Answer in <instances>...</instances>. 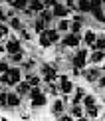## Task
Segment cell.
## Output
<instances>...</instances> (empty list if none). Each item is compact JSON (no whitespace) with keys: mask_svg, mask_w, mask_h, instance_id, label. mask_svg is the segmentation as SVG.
<instances>
[{"mask_svg":"<svg viewBox=\"0 0 105 121\" xmlns=\"http://www.w3.org/2000/svg\"><path fill=\"white\" fill-rule=\"evenodd\" d=\"M87 56H89V50H85V48L76 50V54L71 56V65L77 69H83L87 65Z\"/></svg>","mask_w":105,"mask_h":121,"instance_id":"1","label":"cell"},{"mask_svg":"<svg viewBox=\"0 0 105 121\" xmlns=\"http://www.w3.org/2000/svg\"><path fill=\"white\" fill-rule=\"evenodd\" d=\"M42 75L46 83H56L58 82V65L56 64H44L42 65Z\"/></svg>","mask_w":105,"mask_h":121,"instance_id":"2","label":"cell"},{"mask_svg":"<svg viewBox=\"0 0 105 121\" xmlns=\"http://www.w3.org/2000/svg\"><path fill=\"white\" fill-rule=\"evenodd\" d=\"M56 83H58L59 93H63V95H71L73 89H76V83H73L67 75H58V82Z\"/></svg>","mask_w":105,"mask_h":121,"instance_id":"3","label":"cell"},{"mask_svg":"<svg viewBox=\"0 0 105 121\" xmlns=\"http://www.w3.org/2000/svg\"><path fill=\"white\" fill-rule=\"evenodd\" d=\"M79 44H81V36L79 34H73V32H66L62 38V46L63 48H73L76 50Z\"/></svg>","mask_w":105,"mask_h":121,"instance_id":"4","label":"cell"},{"mask_svg":"<svg viewBox=\"0 0 105 121\" xmlns=\"http://www.w3.org/2000/svg\"><path fill=\"white\" fill-rule=\"evenodd\" d=\"M81 73H83V78H85V82L89 83H95V79L101 75V69H99V65H85V68L81 69Z\"/></svg>","mask_w":105,"mask_h":121,"instance_id":"5","label":"cell"},{"mask_svg":"<svg viewBox=\"0 0 105 121\" xmlns=\"http://www.w3.org/2000/svg\"><path fill=\"white\" fill-rule=\"evenodd\" d=\"M105 62V50H91L89 52V56H87V65L91 64V65H99V64H103Z\"/></svg>","mask_w":105,"mask_h":121,"instance_id":"6","label":"cell"},{"mask_svg":"<svg viewBox=\"0 0 105 121\" xmlns=\"http://www.w3.org/2000/svg\"><path fill=\"white\" fill-rule=\"evenodd\" d=\"M22 50V42L16 38V36H10L8 38V42H6V54L10 56V54H16Z\"/></svg>","mask_w":105,"mask_h":121,"instance_id":"7","label":"cell"},{"mask_svg":"<svg viewBox=\"0 0 105 121\" xmlns=\"http://www.w3.org/2000/svg\"><path fill=\"white\" fill-rule=\"evenodd\" d=\"M8 78H10V85H16L20 79H22V68H18V65H10L8 68Z\"/></svg>","mask_w":105,"mask_h":121,"instance_id":"8","label":"cell"},{"mask_svg":"<svg viewBox=\"0 0 105 121\" xmlns=\"http://www.w3.org/2000/svg\"><path fill=\"white\" fill-rule=\"evenodd\" d=\"M69 10L66 4H62V2H58L56 6H52V14H54V18H67L69 16Z\"/></svg>","mask_w":105,"mask_h":121,"instance_id":"9","label":"cell"},{"mask_svg":"<svg viewBox=\"0 0 105 121\" xmlns=\"http://www.w3.org/2000/svg\"><path fill=\"white\" fill-rule=\"evenodd\" d=\"M30 87H32V85H30L28 82H26V79H20V82L16 83V85H14V89H16V93L20 95V97H28V93H30Z\"/></svg>","mask_w":105,"mask_h":121,"instance_id":"10","label":"cell"},{"mask_svg":"<svg viewBox=\"0 0 105 121\" xmlns=\"http://www.w3.org/2000/svg\"><path fill=\"white\" fill-rule=\"evenodd\" d=\"M20 103H22V97H20L16 91H8V95H6V107H18Z\"/></svg>","mask_w":105,"mask_h":121,"instance_id":"11","label":"cell"},{"mask_svg":"<svg viewBox=\"0 0 105 121\" xmlns=\"http://www.w3.org/2000/svg\"><path fill=\"white\" fill-rule=\"evenodd\" d=\"M32 101V107L34 109H40V107H46L48 105V95H46V91H42L38 95V97H34V99H30Z\"/></svg>","mask_w":105,"mask_h":121,"instance_id":"12","label":"cell"},{"mask_svg":"<svg viewBox=\"0 0 105 121\" xmlns=\"http://www.w3.org/2000/svg\"><path fill=\"white\" fill-rule=\"evenodd\" d=\"M76 10L79 14H89V10H91V0H77Z\"/></svg>","mask_w":105,"mask_h":121,"instance_id":"13","label":"cell"},{"mask_svg":"<svg viewBox=\"0 0 105 121\" xmlns=\"http://www.w3.org/2000/svg\"><path fill=\"white\" fill-rule=\"evenodd\" d=\"M95 40H97V32L95 30H85V32H83V42H85L89 48L95 44Z\"/></svg>","mask_w":105,"mask_h":121,"instance_id":"14","label":"cell"},{"mask_svg":"<svg viewBox=\"0 0 105 121\" xmlns=\"http://www.w3.org/2000/svg\"><path fill=\"white\" fill-rule=\"evenodd\" d=\"M52 113H54V117H58L59 113H63V99H62V97H56V99H54V103H52Z\"/></svg>","mask_w":105,"mask_h":121,"instance_id":"15","label":"cell"},{"mask_svg":"<svg viewBox=\"0 0 105 121\" xmlns=\"http://www.w3.org/2000/svg\"><path fill=\"white\" fill-rule=\"evenodd\" d=\"M69 22L71 20H67V18H58V24H56V30L58 32H69Z\"/></svg>","mask_w":105,"mask_h":121,"instance_id":"16","label":"cell"},{"mask_svg":"<svg viewBox=\"0 0 105 121\" xmlns=\"http://www.w3.org/2000/svg\"><path fill=\"white\" fill-rule=\"evenodd\" d=\"M8 28L10 30H22L24 28V22L20 18H16V16H10L8 18Z\"/></svg>","mask_w":105,"mask_h":121,"instance_id":"17","label":"cell"},{"mask_svg":"<svg viewBox=\"0 0 105 121\" xmlns=\"http://www.w3.org/2000/svg\"><path fill=\"white\" fill-rule=\"evenodd\" d=\"M81 30H83V22H81V20L73 18L71 22H69V32H73V34H81Z\"/></svg>","mask_w":105,"mask_h":121,"instance_id":"18","label":"cell"},{"mask_svg":"<svg viewBox=\"0 0 105 121\" xmlns=\"http://www.w3.org/2000/svg\"><path fill=\"white\" fill-rule=\"evenodd\" d=\"M69 115H71L73 119H83V117H85V111H83V107L77 103V105H71V113H69Z\"/></svg>","mask_w":105,"mask_h":121,"instance_id":"19","label":"cell"},{"mask_svg":"<svg viewBox=\"0 0 105 121\" xmlns=\"http://www.w3.org/2000/svg\"><path fill=\"white\" fill-rule=\"evenodd\" d=\"M44 32H46V36L50 38V42H52V44H58L59 42V32H58L56 28H46Z\"/></svg>","mask_w":105,"mask_h":121,"instance_id":"20","label":"cell"},{"mask_svg":"<svg viewBox=\"0 0 105 121\" xmlns=\"http://www.w3.org/2000/svg\"><path fill=\"white\" fill-rule=\"evenodd\" d=\"M83 95H85V89H83V87H76V95H73V97H69L71 105H77V103H81Z\"/></svg>","mask_w":105,"mask_h":121,"instance_id":"21","label":"cell"},{"mask_svg":"<svg viewBox=\"0 0 105 121\" xmlns=\"http://www.w3.org/2000/svg\"><path fill=\"white\" fill-rule=\"evenodd\" d=\"M81 103H83V107L97 105V97H95V95H91V93H85V95H83V99H81Z\"/></svg>","mask_w":105,"mask_h":121,"instance_id":"22","label":"cell"},{"mask_svg":"<svg viewBox=\"0 0 105 121\" xmlns=\"http://www.w3.org/2000/svg\"><path fill=\"white\" fill-rule=\"evenodd\" d=\"M38 44H40V48H44V50L52 46V42H50V38L46 36V32H40L38 34Z\"/></svg>","mask_w":105,"mask_h":121,"instance_id":"23","label":"cell"},{"mask_svg":"<svg viewBox=\"0 0 105 121\" xmlns=\"http://www.w3.org/2000/svg\"><path fill=\"white\" fill-rule=\"evenodd\" d=\"M85 117H87V119H97V117H99V107H97V105L85 107Z\"/></svg>","mask_w":105,"mask_h":121,"instance_id":"24","label":"cell"},{"mask_svg":"<svg viewBox=\"0 0 105 121\" xmlns=\"http://www.w3.org/2000/svg\"><path fill=\"white\" fill-rule=\"evenodd\" d=\"M48 28V24L46 22H44V20L42 18H34V30H36V34H40V32H44V30H46Z\"/></svg>","mask_w":105,"mask_h":121,"instance_id":"25","label":"cell"},{"mask_svg":"<svg viewBox=\"0 0 105 121\" xmlns=\"http://www.w3.org/2000/svg\"><path fill=\"white\" fill-rule=\"evenodd\" d=\"M91 50H105V34H97V40L91 46Z\"/></svg>","mask_w":105,"mask_h":121,"instance_id":"26","label":"cell"},{"mask_svg":"<svg viewBox=\"0 0 105 121\" xmlns=\"http://www.w3.org/2000/svg\"><path fill=\"white\" fill-rule=\"evenodd\" d=\"M38 18H42V20H44V22H46V24H50V22H52V20H54V14H52V10L44 8L42 12L38 14Z\"/></svg>","mask_w":105,"mask_h":121,"instance_id":"27","label":"cell"},{"mask_svg":"<svg viewBox=\"0 0 105 121\" xmlns=\"http://www.w3.org/2000/svg\"><path fill=\"white\" fill-rule=\"evenodd\" d=\"M8 60H10L12 64H22V62H24V50H20V52H16V54H10Z\"/></svg>","mask_w":105,"mask_h":121,"instance_id":"28","label":"cell"},{"mask_svg":"<svg viewBox=\"0 0 105 121\" xmlns=\"http://www.w3.org/2000/svg\"><path fill=\"white\" fill-rule=\"evenodd\" d=\"M12 10H26L28 8V0H12Z\"/></svg>","mask_w":105,"mask_h":121,"instance_id":"29","label":"cell"},{"mask_svg":"<svg viewBox=\"0 0 105 121\" xmlns=\"http://www.w3.org/2000/svg\"><path fill=\"white\" fill-rule=\"evenodd\" d=\"M26 82L30 85H40V83H42V79H40V75H36V73H28L26 75Z\"/></svg>","mask_w":105,"mask_h":121,"instance_id":"30","label":"cell"},{"mask_svg":"<svg viewBox=\"0 0 105 121\" xmlns=\"http://www.w3.org/2000/svg\"><path fill=\"white\" fill-rule=\"evenodd\" d=\"M40 93H42V87H40V85H32V87H30V93H28V99L38 97Z\"/></svg>","mask_w":105,"mask_h":121,"instance_id":"31","label":"cell"},{"mask_svg":"<svg viewBox=\"0 0 105 121\" xmlns=\"http://www.w3.org/2000/svg\"><path fill=\"white\" fill-rule=\"evenodd\" d=\"M0 85H2V87H12V85H10V78H8V72L0 73Z\"/></svg>","mask_w":105,"mask_h":121,"instance_id":"32","label":"cell"},{"mask_svg":"<svg viewBox=\"0 0 105 121\" xmlns=\"http://www.w3.org/2000/svg\"><path fill=\"white\" fill-rule=\"evenodd\" d=\"M8 32H10V28H8V24H6V22H0V40H2L4 36H6Z\"/></svg>","mask_w":105,"mask_h":121,"instance_id":"33","label":"cell"},{"mask_svg":"<svg viewBox=\"0 0 105 121\" xmlns=\"http://www.w3.org/2000/svg\"><path fill=\"white\" fill-rule=\"evenodd\" d=\"M95 85H97V89H105V75L103 73L95 79Z\"/></svg>","mask_w":105,"mask_h":121,"instance_id":"34","label":"cell"},{"mask_svg":"<svg viewBox=\"0 0 105 121\" xmlns=\"http://www.w3.org/2000/svg\"><path fill=\"white\" fill-rule=\"evenodd\" d=\"M18 32H20V38H22V40H28V42H30V40H32V34H30V32H28L26 28L18 30Z\"/></svg>","mask_w":105,"mask_h":121,"instance_id":"35","label":"cell"},{"mask_svg":"<svg viewBox=\"0 0 105 121\" xmlns=\"http://www.w3.org/2000/svg\"><path fill=\"white\" fill-rule=\"evenodd\" d=\"M8 68H10V65H8V62H6V60H0V73L8 72Z\"/></svg>","mask_w":105,"mask_h":121,"instance_id":"36","label":"cell"},{"mask_svg":"<svg viewBox=\"0 0 105 121\" xmlns=\"http://www.w3.org/2000/svg\"><path fill=\"white\" fill-rule=\"evenodd\" d=\"M58 4V0H44V6L46 8H52V6H56Z\"/></svg>","mask_w":105,"mask_h":121,"instance_id":"37","label":"cell"},{"mask_svg":"<svg viewBox=\"0 0 105 121\" xmlns=\"http://www.w3.org/2000/svg\"><path fill=\"white\" fill-rule=\"evenodd\" d=\"M63 2H66V6L69 10H76V0H63Z\"/></svg>","mask_w":105,"mask_h":121,"instance_id":"38","label":"cell"},{"mask_svg":"<svg viewBox=\"0 0 105 121\" xmlns=\"http://www.w3.org/2000/svg\"><path fill=\"white\" fill-rule=\"evenodd\" d=\"M56 119H59V121H69V119H73V117H71V115H62V113H59Z\"/></svg>","mask_w":105,"mask_h":121,"instance_id":"39","label":"cell"},{"mask_svg":"<svg viewBox=\"0 0 105 121\" xmlns=\"http://www.w3.org/2000/svg\"><path fill=\"white\" fill-rule=\"evenodd\" d=\"M8 20V16H6V12H4L2 8H0V22H6Z\"/></svg>","mask_w":105,"mask_h":121,"instance_id":"40","label":"cell"},{"mask_svg":"<svg viewBox=\"0 0 105 121\" xmlns=\"http://www.w3.org/2000/svg\"><path fill=\"white\" fill-rule=\"evenodd\" d=\"M103 24H105V6H103Z\"/></svg>","mask_w":105,"mask_h":121,"instance_id":"41","label":"cell"},{"mask_svg":"<svg viewBox=\"0 0 105 121\" xmlns=\"http://www.w3.org/2000/svg\"><path fill=\"white\" fill-rule=\"evenodd\" d=\"M4 2H6V4H12V0H4Z\"/></svg>","mask_w":105,"mask_h":121,"instance_id":"42","label":"cell"},{"mask_svg":"<svg viewBox=\"0 0 105 121\" xmlns=\"http://www.w3.org/2000/svg\"><path fill=\"white\" fill-rule=\"evenodd\" d=\"M101 117H103V119H105V113H103V115H101Z\"/></svg>","mask_w":105,"mask_h":121,"instance_id":"43","label":"cell"},{"mask_svg":"<svg viewBox=\"0 0 105 121\" xmlns=\"http://www.w3.org/2000/svg\"><path fill=\"white\" fill-rule=\"evenodd\" d=\"M103 103H105V95H103Z\"/></svg>","mask_w":105,"mask_h":121,"instance_id":"44","label":"cell"},{"mask_svg":"<svg viewBox=\"0 0 105 121\" xmlns=\"http://www.w3.org/2000/svg\"><path fill=\"white\" fill-rule=\"evenodd\" d=\"M0 91H2V85H0Z\"/></svg>","mask_w":105,"mask_h":121,"instance_id":"45","label":"cell"},{"mask_svg":"<svg viewBox=\"0 0 105 121\" xmlns=\"http://www.w3.org/2000/svg\"><path fill=\"white\" fill-rule=\"evenodd\" d=\"M103 69H105V65H103Z\"/></svg>","mask_w":105,"mask_h":121,"instance_id":"46","label":"cell"}]
</instances>
